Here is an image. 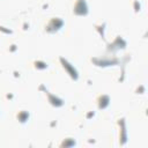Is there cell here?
<instances>
[{
    "instance_id": "ba28073f",
    "label": "cell",
    "mask_w": 148,
    "mask_h": 148,
    "mask_svg": "<svg viewBox=\"0 0 148 148\" xmlns=\"http://www.w3.org/2000/svg\"><path fill=\"white\" fill-rule=\"evenodd\" d=\"M110 104V97L108 95H102L98 97V108L99 109H105Z\"/></svg>"
},
{
    "instance_id": "7a4b0ae2",
    "label": "cell",
    "mask_w": 148,
    "mask_h": 148,
    "mask_svg": "<svg viewBox=\"0 0 148 148\" xmlns=\"http://www.w3.org/2000/svg\"><path fill=\"white\" fill-rule=\"evenodd\" d=\"M60 62H61L64 69L67 72V74H68L73 80H77V79H79V73H77L76 68H75L68 60H66L65 58L61 57V58H60Z\"/></svg>"
},
{
    "instance_id": "6da1fadb",
    "label": "cell",
    "mask_w": 148,
    "mask_h": 148,
    "mask_svg": "<svg viewBox=\"0 0 148 148\" xmlns=\"http://www.w3.org/2000/svg\"><path fill=\"white\" fill-rule=\"evenodd\" d=\"M91 61L98 66V67H108V66H114L119 64V60L117 58H92Z\"/></svg>"
},
{
    "instance_id": "5b68a950",
    "label": "cell",
    "mask_w": 148,
    "mask_h": 148,
    "mask_svg": "<svg viewBox=\"0 0 148 148\" xmlns=\"http://www.w3.org/2000/svg\"><path fill=\"white\" fill-rule=\"evenodd\" d=\"M125 47H126V42H125V39H124L123 37H120V36H118V37H116V39H114L111 44H109L108 50H109V51H117V50H123V49H125Z\"/></svg>"
},
{
    "instance_id": "8992f818",
    "label": "cell",
    "mask_w": 148,
    "mask_h": 148,
    "mask_svg": "<svg viewBox=\"0 0 148 148\" xmlns=\"http://www.w3.org/2000/svg\"><path fill=\"white\" fill-rule=\"evenodd\" d=\"M45 94H46L47 99H49V102H50L51 105H53V106H56V108H60V106L64 105V99H61L60 97H58V96H56V95L49 92L47 90H45Z\"/></svg>"
},
{
    "instance_id": "7c38bea8",
    "label": "cell",
    "mask_w": 148,
    "mask_h": 148,
    "mask_svg": "<svg viewBox=\"0 0 148 148\" xmlns=\"http://www.w3.org/2000/svg\"><path fill=\"white\" fill-rule=\"evenodd\" d=\"M134 5H135V12L140 10V5L138 3V1H135V2H134Z\"/></svg>"
},
{
    "instance_id": "8fae6325",
    "label": "cell",
    "mask_w": 148,
    "mask_h": 148,
    "mask_svg": "<svg viewBox=\"0 0 148 148\" xmlns=\"http://www.w3.org/2000/svg\"><path fill=\"white\" fill-rule=\"evenodd\" d=\"M35 67L37 69H45V68H47V64L45 61L37 60V61H35Z\"/></svg>"
},
{
    "instance_id": "52a82bcc",
    "label": "cell",
    "mask_w": 148,
    "mask_h": 148,
    "mask_svg": "<svg viewBox=\"0 0 148 148\" xmlns=\"http://www.w3.org/2000/svg\"><path fill=\"white\" fill-rule=\"evenodd\" d=\"M118 124L120 126V145H125L127 141V134H126V125H125V119L121 118L118 120Z\"/></svg>"
},
{
    "instance_id": "277c9868",
    "label": "cell",
    "mask_w": 148,
    "mask_h": 148,
    "mask_svg": "<svg viewBox=\"0 0 148 148\" xmlns=\"http://www.w3.org/2000/svg\"><path fill=\"white\" fill-rule=\"evenodd\" d=\"M62 25H64V21H62L60 17H53V18H51L50 22L47 23L45 30H46L47 32H56V31H58Z\"/></svg>"
},
{
    "instance_id": "3957f363",
    "label": "cell",
    "mask_w": 148,
    "mask_h": 148,
    "mask_svg": "<svg viewBox=\"0 0 148 148\" xmlns=\"http://www.w3.org/2000/svg\"><path fill=\"white\" fill-rule=\"evenodd\" d=\"M73 13L75 15H79V16H86L88 13H89V9H88V5L86 2V0H77L74 5V8H73Z\"/></svg>"
},
{
    "instance_id": "30bf717a",
    "label": "cell",
    "mask_w": 148,
    "mask_h": 148,
    "mask_svg": "<svg viewBox=\"0 0 148 148\" xmlns=\"http://www.w3.org/2000/svg\"><path fill=\"white\" fill-rule=\"evenodd\" d=\"M17 119H18L21 123H25V121L29 119V112H28V111H21V112H18Z\"/></svg>"
},
{
    "instance_id": "9c48e42d",
    "label": "cell",
    "mask_w": 148,
    "mask_h": 148,
    "mask_svg": "<svg viewBox=\"0 0 148 148\" xmlns=\"http://www.w3.org/2000/svg\"><path fill=\"white\" fill-rule=\"evenodd\" d=\"M76 145V142H75V140L74 139H72V138H67V139H65L62 142H61V147L64 148H68V147H73V146H75Z\"/></svg>"
}]
</instances>
